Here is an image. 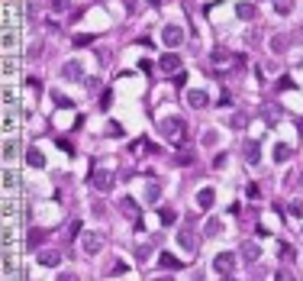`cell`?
<instances>
[{
    "mask_svg": "<svg viewBox=\"0 0 303 281\" xmlns=\"http://www.w3.org/2000/svg\"><path fill=\"white\" fill-rule=\"evenodd\" d=\"M278 256H281V259H293V245H290V242H281V245H278Z\"/></svg>",
    "mask_w": 303,
    "mask_h": 281,
    "instance_id": "35",
    "label": "cell"
},
{
    "mask_svg": "<svg viewBox=\"0 0 303 281\" xmlns=\"http://www.w3.org/2000/svg\"><path fill=\"white\" fill-rule=\"evenodd\" d=\"M106 136L120 139V136H123V126H120V123H106Z\"/></svg>",
    "mask_w": 303,
    "mask_h": 281,
    "instance_id": "36",
    "label": "cell"
},
{
    "mask_svg": "<svg viewBox=\"0 0 303 281\" xmlns=\"http://www.w3.org/2000/svg\"><path fill=\"white\" fill-rule=\"evenodd\" d=\"M236 16H239V20H255V4H239Z\"/></svg>",
    "mask_w": 303,
    "mask_h": 281,
    "instance_id": "20",
    "label": "cell"
},
{
    "mask_svg": "<svg viewBox=\"0 0 303 281\" xmlns=\"http://www.w3.org/2000/svg\"><path fill=\"white\" fill-rule=\"evenodd\" d=\"M158 129H162L165 139H174V143H181V139L187 136V126H184L181 117H168V120H162V123H158Z\"/></svg>",
    "mask_w": 303,
    "mask_h": 281,
    "instance_id": "1",
    "label": "cell"
},
{
    "mask_svg": "<svg viewBox=\"0 0 303 281\" xmlns=\"http://www.w3.org/2000/svg\"><path fill=\"white\" fill-rule=\"evenodd\" d=\"M187 103L191 107H210V97H207V91H187Z\"/></svg>",
    "mask_w": 303,
    "mask_h": 281,
    "instance_id": "12",
    "label": "cell"
},
{
    "mask_svg": "<svg viewBox=\"0 0 303 281\" xmlns=\"http://www.w3.org/2000/svg\"><path fill=\"white\" fill-rule=\"evenodd\" d=\"M145 200H148V204H158V200H162V184H158V181H152L145 188Z\"/></svg>",
    "mask_w": 303,
    "mask_h": 281,
    "instance_id": "19",
    "label": "cell"
},
{
    "mask_svg": "<svg viewBox=\"0 0 303 281\" xmlns=\"http://www.w3.org/2000/svg\"><path fill=\"white\" fill-rule=\"evenodd\" d=\"M290 214L293 217H303V204H300V200H293V204H290Z\"/></svg>",
    "mask_w": 303,
    "mask_h": 281,
    "instance_id": "46",
    "label": "cell"
},
{
    "mask_svg": "<svg viewBox=\"0 0 303 281\" xmlns=\"http://www.w3.org/2000/svg\"><path fill=\"white\" fill-rule=\"evenodd\" d=\"M152 256V245H139L136 249V259H148Z\"/></svg>",
    "mask_w": 303,
    "mask_h": 281,
    "instance_id": "43",
    "label": "cell"
},
{
    "mask_svg": "<svg viewBox=\"0 0 303 281\" xmlns=\"http://www.w3.org/2000/svg\"><path fill=\"white\" fill-rule=\"evenodd\" d=\"M245 194H248V197H258L261 191H258V184H248V188H245Z\"/></svg>",
    "mask_w": 303,
    "mask_h": 281,
    "instance_id": "47",
    "label": "cell"
},
{
    "mask_svg": "<svg viewBox=\"0 0 303 281\" xmlns=\"http://www.w3.org/2000/svg\"><path fill=\"white\" fill-rule=\"evenodd\" d=\"M81 245H84L87 256H97V252H100V245H103V239H100V233H84Z\"/></svg>",
    "mask_w": 303,
    "mask_h": 281,
    "instance_id": "10",
    "label": "cell"
},
{
    "mask_svg": "<svg viewBox=\"0 0 303 281\" xmlns=\"http://www.w3.org/2000/svg\"><path fill=\"white\" fill-rule=\"evenodd\" d=\"M158 68H162V72H177V68H181V55H177V52L171 49V52H165L162 55V61H158Z\"/></svg>",
    "mask_w": 303,
    "mask_h": 281,
    "instance_id": "8",
    "label": "cell"
},
{
    "mask_svg": "<svg viewBox=\"0 0 303 281\" xmlns=\"http://www.w3.org/2000/svg\"><path fill=\"white\" fill-rule=\"evenodd\" d=\"M287 46H290V39H287V36H274V39H271V52H284Z\"/></svg>",
    "mask_w": 303,
    "mask_h": 281,
    "instance_id": "23",
    "label": "cell"
},
{
    "mask_svg": "<svg viewBox=\"0 0 303 281\" xmlns=\"http://www.w3.org/2000/svg\"><path fill=\"white\" fill-rule=\"evenodd\" d=\"M152 281H174V278H168V275H165V278H152Z\"/></svg>",
    "mask_w": 303,
    "mask_h": 281,
    "instance_id": "49",
    "label": "cell"
},
{
    "mask_svg": "<svg viewBox=\"0 0 303 281\" xmlns=\"http://www.w3.org/2000/svg\"><path fill=\"white\" fill-rule=\"evenodd\" d=\"M110 100H113V91H103V97H100V110L110 107Z\"/></svg>",
    "mask_w": 303,
    "mask_h": 281,
    "instance_id": "44",
    "label": "cell"
},
{
    "mask_svg": "<svg viewBox=\"0 0 303 281\" xmlns=\"http://www.w3.org/2000/svg\"><path fill=\"white\" fill-rule=\"evenodd\" d=\"M177 242H181L184 252H194V249H197V236H194V226H181V230H177Z\"/></svg>",
    "mask_w": 303,
    "mask_h": 281,
    "instance_id": "4",
    "label": "cell"
},
{
    "mask_svg": "<svg viewBox=\"0 0 303 281\" xmlns=\"http://www.w3.org/2000/svg\"><path fill=\"white\" fill-rule=\"evenodd\" d=\"M61 78H68V81H81V78H84L81 61H65V65H61Z\"/></svg>",
    "mask_w": 303,
    "mask_h": 281,
    "instance_id": "9",
    "label": "cell"
},
{
    "mask_svg": "<svg viewBox=\"0 0 303 281\" xmlns=\"http://www.w3.org/2000/svg\"><path fill=\"white\" fill-rule=\"evenodd\" d=\"M13 87H4V103H7V107H13Z\"/></svg>",
    "mask_w": 303,
    "mask_h": 281,
    "instance_id": "42",
    "label": "cell"
},
{
    "mask_svg": "<svg viewBox=\"0 0 303 281\" xmlns=\"http://www.w3.org/2000/svg\"><path fill=\"white\" fill-rule=\"evenodd\" d=\"M4 275H7V278L13 275V256H10V249L4 252Z\"/></svg>",
    "mask_w": 303,
    "mask_h": 281,
    "instance_id": "32",
    "label": "cell"
},
{
    "mask_svg": "<svg viewBox=\"0 0 303 281\" xmlns=\"http://www.w3.org/2000/svg\"><path fill=\"white\" fill-rule=\"evenodd\" d=\"M91 184H94V191L106 194V191L113 188V174H110V171H94V174H91Z\"/></svg>",
    "mask_w": 303,
    "mask_h": 281,
    "instance_id": "6",
    "label": "cell"
},
{
    "mask_svg": "<svg viewBox=\"0 0 303 281\" xmlns=\"http://www.w3.org/2000/svg\"><path fill=\"white\" fill-rule=\"evenodd\" d=\"M162 39H165V46H168V49H177V46L184 42V29H181L177 23H168L165 29H162Z\"/></svg>",
    "mask_w": 303,
    "mask_h": 281,
    "instance_id": "2",
    "label": "cell"
},
{
    "mask_svg": "<svg viewBox=\"0 0 303 281\" xmlns=\"http://www.w3.org/2000/svg\"><path fill=\"white\" fill-rule=\"evenodd\" d=\"M242 152H245V162L248 165H258V159H261V149H258V143H252V139L242 146Z\"/></svg>",
    "mask_w": 303,
    "mask_h": 281,
    "instance_id": "14",
    "label": "cell"
},
{
    "mask_svg": "<svg viewBox=\"0 0 303 281\" xmlns=\"http://www.w3.org/2000/svg\"><path fill=\"white\" fill-rule=\"evenodd\" d=\"M174 162H177V165H194V152H187V149H184V152L174 155Z\"/></svg>",
    "mask_w": 303,
    "mask_h": 281,
    "instance_id": "29",
    "label": "cell"
},
{
    "mask_svg": "<svg viewBox=\"0 0 303 281\" xmlns=\"http://www.w3.org/2000/svg\"><path fill=\"white\" fill-rule=\"evenodd\" d=\"M171 81H174L177 87H184V84H187V72H174V78H171Z\"/></svg>",
    "mask_w": 303,
    "mask_h": 281,
    "instance_id": "41",
    "label": "cell"
},
{
    "mask_svg": "<svg viewBox=\"0 0 303 281\" xmlns=\"http://www.w3.org/2000/svg\"><path fill=\"white\" fill-rule=\"evenodd\" d=\"M58 281H81L78 275H58Z\"/></svg>",
    "mask_w": 303,
    "mask_h": 281,
    "instance_id": "48",
    "label": "cell"
},
{
    "mask_svg": "<svg viewBox=\"0 0 303 281\" xmlns=\"http://www.w3.org/2000/svg\"><path fill=\"white\" fill-rule=\"evenodd\" d=\"M245 123H248V117H245V113H233V120H229V126H233V129H242Z\"/></svg>",
    "mask_w": 303,
    "mask_h": 281,
    "instance_id": "28",
    "label": "cell"
},
{
    "mask_svg": "<svg viewBox=\"0 0 303 281\" xmlns=\"http://www.w3.org/2000/svg\"><path fill=\"white\" fill-rule=\"evenodd\" d=\"M274 281H297V278H293L290 268H278V271H274Z\"/></svg>",
    "mask_w": 303,
    "mask_h": 281,
    "instance_id": "30",
    "label": "cell"
},
{
    "mask_svg": "<svg viewBox=\"0 0 303 281\" xmlns=\"http://www.w3.org/2000/svg\"><path fill=\"white\" fill-rule=\"evenodd\" d=\"M203 233H207V236H219V233H222V223H219V220H207Z\"/></svg>",
    "mask_w": 303,
    "mask_h": 281,
    "instance_id": "25",
    "label": "cell"
},
{
    "mask_svg": "<svg viewBox=\"0 0 303 281\" xmlns=\"http://www.w3.org/2000/svg\"><path fill=\"white\" fill-rule=\"evenodd\" d=\"M13 68H16V65H13V58L7 55V58H4V75H7V78H13Z\"/></svg>",
    "mask_w": 303,
    "mask_h": 281,
    "instance_id": "40",
    "label": "cell"
},
{
    "mask_svg": "<svg viewBox=\"0 0 303 281\" xmlns=\"http://www.w3.org/2000/svg\"><path fill=\"white\" fill-rule=\"evenodd\" d=\"M274 10H278L281 16H287L293 10V4H290V0H274Z\"/></svg>",
    "mask_w": 303,
    "mask_h": 281,
    "instance_id": "27",
    "label": "cell"
},
{
    "mask_svg": "<svg viewBox=\"0 0 303 281\" xmlns=\"http://www.w3.org/2000/svg\"><path fill=\"white\" fill-rule=\"evenodd\" d=\"M4 159H7V162L16 159V143H13V139H7V143H4Z\"/></svg>",
    "mask_w": 303,
    "mask_h": 281,
    "instance_id": "26",
    "label": "cell"
},
{
    "mask_svg": "<svg viewBox=\"0 0 303 281\" xmlns=\"http://www.w3.org/2000/svg\"><path fill=\"white\" fill-rule=\"evenodd\" d=\"M126 271H129V265H126V262L120 259V262H113V265L106 268V275H126Z\"/></svg>",
    "mask_w": 303,
    "mask_h": 281,
    "instance_id": "24",
    "label": "cell"
},
{
    "mask_svg": "<svg viewBox=\"0 0 303 281\" xmlns=\"http://www.w3.org/2000/svg\"><path fill=\"white\" fill-rule=\"evenodd\" d=\"M290 155H293V149L287 146V143H278V146H274V162H290Z\"/></svg>",
    "mask_w": 303,
    "mask_h": 281,
    "instance_id": "17",
    "label": "cell"
},
{
    "mask_svg": "<svg viewBox=\"0 0 303 281\" xmlns=\"http://www.w3.org/2000/svg\"><path fill=\"white\" fill-rule=\"evenodd\" d=\"M158 265H162V268H168V271H174V268H181L184 262L177 259V256H171V252H162V256H158Z\"/></svg>",
    "mask_w": 303,
    "mask_h": 281,
    "instance_id": "16",
    "label": "cell"
},
{
    "mask_svg": "<svg viewBox=\"0 0 303 281\" xmlns=\"http://www.w3.org/2000/svg\"><path fill=\"white\" fill-rule=\"evenodd\" d=\"M222 281H236V278H233V275H226V278H222Z\"/></svg>",
    "mask_w": 303,
    "mask_h": 281,
    "instance_id": "50",
    "label": "cell"
},
{
    "mask_svg": "<svg viewBox=\"0 0 303 281\" xmlns=\"http://www.w3.org/2000/svg\"><path fill=\"white\" fill-rule=\"evenodd\" d=\"M236 256H233V252H219V256L216 259H213V265H216V271H222V275H233V271H236Z\"/></svg>",
    "mask_w": 303,
    "mask_h": 281,
    "instance_id": "3",
    "label": "cell"
},
{
    "mask_svg": "<svg viewBox=\"0 0 303 281\" xmlns=\"http://www.w3.org/2000/svg\"><path fill=\"white\" fill-rule=\"evenodd\" d=\"M4 188H7V191H13V188H16V174H13L10 168L4 171Z\"/></svg>",
    "mask_w": 303,
    "mask_h": 281,
    "instance_id": "34",
    "label": "cell"
},
{
    "mask_svg": "<svg viewBox=\"0 0 303 281\" xmlns=\"http://www.w3.org/2000/svg\"><path fill=\"white\" fill-rule=\"evenodd\" d=\"M239 256H242L245 262H252V265H255V262L261 259V245H258V242H252V239H245L242 245H239Z\"/></svg>",
    "mask_w": 303,
    "mask_h": 281,
    "instance_id": "5",
    "label": "cell"
},
{
    "mask_svg": "<svg viewBox=\"0 0 303 281\" xmlns=\"http://www.w3.org/2000/svg\"><path fill=\"white\" fill-rule=\"evenodd\" d=\"M13 214H16V204H13V200H10V197H7V200H4V217H7V220H10V217H13Z\"/></svg>",
    "mask_w": 303,
    "mask_h": 281,
    "instance_id": "37",
    "label": "cell"
},
{
    "mask_svg": "<svg viewBox=\"0 0 303 281\" xmlns=\"http://www.w3.org/2000/svg\"><path fill=\"white\" fill-rule=\"evenodd\" d=\"M49 94H52V100H55L61 110H71V107H74V103H71V100L65 97V94H58V91H49Z\"/></svg>",
    "mask_w": 303,
    "mask_h": 281,
    "instance_id": "22",
    "label": "cell"
},
{
    "mask_svg": "<svg viewBox=\"0 0 303 281\" xmlns=\"http://www.w3.org/2000/svg\"><path fill=\"white\" fill-rule=\"evenodd\" d=\"M174 220H177V214H174V210H162V223H165V226H171Z\"/></svg>",
    "mask_w": 303,
    "mask_h": 281,
    "instance_id": "38",
    "label": "cell"
},
{
    "mask_svg": "<svg viewBox=\"0 0 303 281\" xmlns=\"http://www.w3.org/2000/svg\"><path fill=\"white\" fill-rule=\"evenodd\" d=\"M300 233H303V230H300Z\"/></svg>",
    "mask_w": 303,
    "mask_h": 281,
    "instance_id": "52",
    "label": "cell"
},
{
    "mask_svg": "<svg viewBox=\"0 0 303 281\" xmlns=\"http://www.w3.org/2000/svg\"><path fill=\"white\" fill-rule=\"evenodd\" d=\"M26 162H29L32 168H46V155H42V152H39L35 146L29 149V152H26Z\"/></svg>",
    "mask_w": 303,
    "mask_h": 281,
    "instance_id": "18",
    "label": "cell"
},
{
    "mask_svg": "<svg viewBox=\"0 0 303 281\" xmlns=\"http://www.w3.org/2000/svg\"><path fill=\"white\" fill-rule=\"evenodd\" d=\"M91 42H94V36H91V32H81V36H74V46H78V49L91 46Z\"/></svg>",
    "mask_w": 303,
    "mask_h": 281,
    "instance_id": "33",
    "label": "cell"
},
{
    "mask_svg": "<svg viewBox=\"0 0 303 281\" xmlns=\"http://www.w3.org/2000/svg\"><path fill=\"white\" fill-rule=\"evenodd\" d=\"M49 7H52L55 13H65L68 7H71V0H49Z\"/></svg>",
    "mask_w": 303,
    "mask_h": 281,
    "instance_id": "31",
    "label": "cell"
},
{
    "mask_svg": "<svg viewBox=\"0 0 303 281\" xmlns=\"http://www.w3.org/2000/svg\"><path fill=\"white\" fill-rule=\"evenodd\" d=\"M216 139H219V133H213V129H210V133L203 136V143H207V146H216Z\"/></svg>",
    "mask_w": 303,
    "mask_h": 281,
    "instance_id": "45",
    "label": "cell"
},
{
    "mask_svg": "<svg viewBox=\"0 0 303 281\" xmlns=\"http://www.w3.org/2000/svg\"><path fill=\"white\" fill-rule=\"evenodd\" d=\"M13 49H16V36H13V29H4V52L10 55Z\"/></svg>",
    "mask_w": 303,
    "mask_h": 281,
    "instance_id": "21",
    "label": "cell"
},
{
    "mask_svg": "<svg viewBox=\"0 0 303 281\" xmlns=\"http://www.w3.org/2000/svg\"><path fill=\"white\" fill-rule=\"evenodd\" d=\"M213 204H216V191H213V188H200L197 191V207L200 210H210Z\"/></svg>",
    "mask_w": 303,
    "mask_h": 281,
    "instance_id": "11",
    "label": "cell"
},
{
    "mask_svg": "<svg viewBox=\"0 0 303 281\" xmlns=\"http://www.w3.org/2000/svg\"><path fill=\"white\" fill-rule=\"evenodd\" d=\"M39 265L42 268H58V262H61V252L58 249H39Z\"/></svg>",
    "mask_w": 303,
    "mask_h": 281,
    "instance_id": "7",
    "label": "cell"
},
{
    "mask_svg": "<svg viewBox=\"0 0 303 281\" xmlns=\"http://www.w3.org/2000/svg\"><path fill=\"white\" fill-rule=\"evenodd\" d=\"M13 126H16L13 113H7V117H4V133H13Z\"/></svg>",
    "mask_w": 303,
    "mask_h": 281,
    "instance_id": "39",
    "label": "cell"
},
{
    "mask_svg": "<svg viewBox=\"0 0 303 281\" xmlns=\"http://www.w3.org/2000/svg\"><path fill=\"white\" fill-rule=\"evenodd\" d=\"M300 188H303V171H300Z\"/></svg>",
    "mask_w": 303,
    "mask_h": 281,
    "instance_id": "51",
    "label": "cell"
},
{
    "mask_svg": "<svg viewBox=\"0 0 303 281\" xmlns=\"http://www.w3.org/2000/svg\"><path fill=\"white\" fill-rule=\"evenodd\" d=\"M120 210L129 217L132 223H139V207H136V200H132V197H123V200H120Z\"/></svg>",
    "mask_w": 303,
    "mask_h": 281,
    "instance_id": "13",
    "label": "cell"
},
{
    "mask_svg": "<svg viewBox=\"0 0 303 281\" xmlns=\"http://www.w3.org/2000/svg\"><path fill=\"white\" fill-rule=\"evenodd\" d=\"M46 230H39V226H35V230H29V236H26V245H29V249H39L42 242H46Z\"/></svg>",
    "mask_w": 303,
    "mask_h": 281,
    "instance_id": "15",
    "label": "cell"
}]
</instances>
